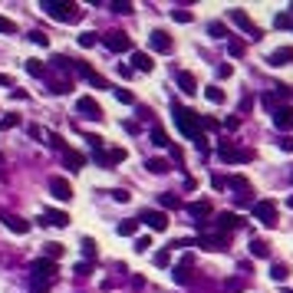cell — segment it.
Returning <instances> with one entry per match:
<instances>
[{"instance_id":"obj_4","label":"cell","mask_w":293,"mask_h":293,"mask_svg":"<svg viewBox=\"0 0 293 293\" xmlns=\"http://www.w3.org/2000/svg\"><path fill=\"white\" fill-rule=\"evenodd\" d=\"M228 17L234 20V27H240V30L247 33L250 40H261V36H264V33H261V27H257V23H254V20L247 17V10H240V7H234V10H228Z\"/></svg>"},{"instance_id":"obj_2","label":"cell","mask_w":293,"mask_h":293,"mask_svg":"<svg viewBox=\"0 0 293 293\" xmlns=\"http://www.w3.org/2000/svg\"><path fill=\"white\" fill-rule=\"evenodd\" d=\"M43 13H46V17H53V20H59V23H76V20H83V7H79V3H73V0H46V3H43Z\"/></svg>"},{"instance_id":"obj_21","label":"cell","mask_w":293,"mask_h":293,"mask_svg":"<svg viewBox=\"0 0 293 293\" xmlns=\"http://www.w3.org/2000/svg\"><path fill=\"white\" fill-rule=\"evenodd\" d=\"M73 89V79H56V76H46V92H53V96H66Z\"/></svg>"},{"instance_id":"obj_26","label":"cell","mask_w":293,"mask_h":293,"mask_svg":"<svg viewBox=\"0 0 293 293\" xmlns=\"http://www.w3.org/2000/svg\"><path fill=\"white\" fill-rule=\"evenodd\" d=\"M270 277H273L277 283H287V277H290V264L273 261V267H270Z\"/></svg>"},{"instance_id":"obj_62","label":"cell","mask_w":293,"mask_h":293,"mask_svg":"<svg viewBox=\"0 0 293 293\" xmlns=\"http://www.w3.org/2000/svg\"><path fill=\"white\" fill-rule=\"evenodd\" d=\"M290 181H293V172H290Z\"/></svg>"},{"instance_id":"obj_61","label":"cell","mask_w":293,"mask_h":293,"mask_svg":"<svg viewBox=\"0 0 293 293\" xmlns=\"http://www.w3.org/2000/svg\"><path fill=\"white\" fill-rule=\"evenodd\" d=\"M287 205H290V207H293V198H290V201H287Z\"/></svg>"},{"instance_id":"obj_42","label":"cell","mask_w":293,"mask_h":293,"mask_svg":"<svg viewBox=\"0 0 293 293\" xmlns=\"http://www.w3.org/2000/svg\"><path fill=\"white\" fill-rule=\"evenodd\" d=\"M27 73L30 76H43V63L40 59H27Z\"/></svg>"},{"instance_id":"obj_1","label":"cell","mask_w":293,"mask_h":293,"mask_svg":"<svg viewBox=\"0 0 293 293\" xmlns=\"http://www.w3.org/2000/svg\"><path fill=\"white\" fill-rule=\"evenodd\" d=\"M172 116H175V125L181 129V135L191 142H201L205 135V116H198V112H191V109H181V102H172Z\"/></svg>"},{"instance_id":"obj_55","label":"cell","mask_w":293,"mask_h":293,"mask_svg":"<svg viewBox=\"0 0 293 293\" xmlns=\"http://www.w3.org/2000/svg\"><path fill=\"white\" fill-rule=\"evenodd\" d=\"M280 148H283V152H293V139H290V135H283V139H280Z\"/></svg>"},{"instance_id":"obj_39","label":"cell","mask_w":293,"mask_h":293,"mask_svg":"<svg viewBox=\"0 0 293 293\" xmlns=\"http://www.w3.org/2000/svg\"><path fill=\"white\" fill-rule=\"evenodd\" d=\"M46 145H50V148H56V152H66V142H63V135H46Z\"/></svg>"},{"instance_id":"obj_35","label":"cell","mask_w":293,"mask_h":293,"mask_svg":"<svg viewBox=\"0 0 293 293\" xmlns=\"http://www.w3.org/2000/svg\"><path fill=\"white\" fill-rule=\"evenodd\" d=\"M122 234V237H132V234H135V231H139V221H122L119 228H116Z\"/></svg>"},{"instance_id":"obj_13","label":"cell","mask_w":293,"mask_h":293,"mask_svg":"<svg viewBox=\"0 0 293 293\" xmlns=\"http://www.w3.org/2000/svg\"><path fill=\"white\" fill-rule=\"evenodd\" d=\"M119 162H125V148H109V152H96L99 168H116Z\"/></svg>"},{"instance_id":"obj_59","label":"cell","mask_w":293,"mask_h":293,"mask_svg":"<svg viewBox=\"0 0 293 293\" xmlns=\"http://www.w3.org/2000/svg\"><path fill=\"white\" fill-rule=\"evenodd\" d=\"M228 290H244V280H228Z\"/></svg>"},{"instance_id":"obj_47","label":"cell","mask_w":293,"mask_h":293,"mask_svg":"<svg viewBox=\"0 0 293 293\" xmlns=\"http://www.w3.org/2000/svg\"><path fill=\"white\" fill-rule=\"evenodd\" d=\"M231 73H234V66H231V63H221V66L214 69V76H217V79H228Z\"/></svg>"},{"instance_id":"obj_53","label":"cell","mask_w":293,"mask_h":293,"mask_svg":"<svg viewBox=\"0 0 293 293\" xmlns=\"http://www.w3.org/2000/svg\"><path fill=\"white\" fill-rule=\"evenodd\" d=\"M109 195H112V198H116V201H119V205H125V201H129V191H122V188H116V191H109Z\"/></svg>"},{"instance_id":"obj_54","label":"cell","mask_w":293,"mask_h":293,"mask_svg":"<svg viewBox=\"0 0 293 293\" xmlns=\"http://www.w3.org/2000/svg\"><path fill=\"white\" fill-rule=\"evenodd\" d=\"M188 280H191V273L181 270V267H175V283H188Z\"/></svg>"},{"instance_id":"obj_43","label":"cell","mask_w":293,"mask_h":293,"mask_svg":"<svg viewBox=\"0 0 293 293\" xmlns=\"http://www.w3.org/2000/svg\"><path fill=\"white\" fill-rule=\"evenodd\" d=\"M168 152H172V162L175 165H185V152H181V145H168Z\"/></svg>"},{"instance_id":"obj_23","label":"cell","mask_w":293,"mask_h":293,"mask_svg":"<svg viewBox=\"0 0 293 293\" xmlns=\"http://www.w3.org/2000/svg\"><path fill=\"white\" fill-rule=\"evenodd\" d=\"M63 162H66V168H69V172H79V168L86 165V155H79V152H73V148H66V152H63Z\"/></svg>"},{"instance_id":"obj_37","label":"cell","mask_w":293,"mask_h":293,"mask_svg":"<svg viewBox=\"0 0 293 293\" xmlns=\"http://www.w3.org/2000/svg\"><path fill=\"white\" fill-rule=\"evenodd\" d=\"M261 102H264V109H270V112H277V109H280V96H270V92H264Z\"/></svg>"},{"instance_id":"obj_18","label":"cell","mask_w":293,"mask_h":293,"mask_svg":"<svg viewBox=\"0 0 293 293\" xmlns=\"http://www.w3.org/2000/svg\"><path fill=\"white\" fill-rule=\"evenodd\" d=\"M195 244H198V247H205V250H224V247H228V237H224V234H201Z\"/></svg>"},{"instance_id":"obj_45","label":"cell","mask_w":293,"mask_h":293,"mask_svg":"<svg viewBox=\"0 0 293 293\" xmlns=\"http://www.w3.org/2000/svg\"><path fill=\"white\" fill-rule=\"evenodd\" d=\"M172 20H178V23H191V10H172Z\"/></svg>"},{"instance_id":"obj_33","label":"cell","mask_w":293,"mask_h":293,"mask_svg":"<svg viewBox=\"0 0 293 293\" xmlns=\"http://www.w3.org/2000/svg\"><path fill=\"white\" fill-rule=\"evenodd\" d=\"M207 33H211L214 40H221V36H228V27H224L221 20H211V23H207Z\"/></svg>"},{"instance_id":"obj_29","label":"cell","mask_w":293,"mask_h":293,"mask_svg":"<svg viewBox=\"0 0 293 293\" xmlns=\"http://www.w3.org/2000/svg\"><path fill=\"white\" fill-rule=\"evenodd\" d=\"M53 280H40V277H30V293H50Z\"/></svg>"},{"instance_id":"obj_40","label":"cell","mask_w":293,"mask_h":293,"mask_svg":"<svg viewBox=\"0 0 293 293\" xmlns=\"http://www.w3.org/2000/svg\"><path fill=\"white\" fill-rule=\"evenodd\" d=\"M96 43H99V33H92V30H86L83 36H79V46H86V50H89V46H96Z\"/></svg>"},{"instance_id":"obj_51","label":"cell","mask_w":293,"mask_h":293,"mask_svg":"<svg viewBox=\"0 0 293 293\" xmlns=\"http://www.w3.org/2000/svg\"><path fill=\"white\" fill-rule=\"evenodd\" d=\"M73 273H76V277H89V273H92V264H86V261L76 264V270H73Z\"/></svg>"},{"instance_id":"obj_5","label":"cell","mask_w":293,"mask_h":293,"mask_svg":"<svg viewBox=\"0 0 293 293\" xmlns=\"http://www.w3.org/2000/svg\"><path fill=\"white\" fill-rule=\"evenodd\" d=\"M217 155H221V162H254V148H237V145H231V142H221V148H217Z\"/></svg>"},{"instance_id":"obj_31","label":"cell","mask_w":293,"mask_h":293,"mask_svg":"<svg viewBox=\"0 0 293 293\" xmlns=\"http://www.w3.org/2000/svg\"><path fill=\"white\" fill-rule=\"evenodd\" d=\"M158 205L162 207H181V198L172 195V191H165V195H158Z\"/></svg>"},{"instance_id":"obj_19","label":"cell","mask_w":293,"mask_h":293,"mask_svg":"<svg viewBox=\"0 0 293 293\" xmlns=\"http://www.w3.org/2000/svg\"><path fill=\"white\" fill-rule=\"evenodd\" d=\"M175 79H178V89H181L185 96H195V92H198V79L191 76L188 69H178V73H175Z\"/></svg>"},{"instance_id":"obj_41","label":"cell","mask_w":293,"mask_h":293,"mask_svg":"<svg viewBox=\"0 0 293 293\" xmlns=\"http://www.w3.org/2000/svg\"><path fill=\"white\" fill-rule=\"evenodd\" d=\"M17 125H20V116H13V112H7L0 119V129H17Z\"/></svg>"},{"instance_id":"obj_14","label":"cell","mask_w":293,"mask_h":293,"mask_svg":"<svg viewBox=\"0 0 293 293\" xmlns=\"http://www.w3.org/2000/svg\"><path fill=\"white\" fill-rule=\"evenodd\" d=\"M36 221H40L43 228H66V224H69V214H66V211H53V207H50V211H43Z\"/></svg>"},{"instance_id":"obj_30","label":"cell","mask_w":293,"mask_h":293,"mask_svg":"<svg viewBox=\"0 0 293 293\" xmlns=\"http://www.w3.org/2000/svg\"><path fill=\"white\" fill-rule=\"evenodd\" d=\"M83 257H86V264L96 261V240L92 237H83Z\"/></svg>"},{"instance_id":"obj_7","label":"cell","mask_w":293,"mask_h":293,"mask_svg":"<svg viewBox=\"0 0 293 293\" xmlns=\"http://www.w3.org/2000/svg\"><path fill=\"white\" fill-rule=\"evenodd\" d=\"M56 273H59V267H56V261H50V257H40V261L30 264V277H40V280H56Z\"/></svg>"},{"instance_id":"obj_6","label":"cell","mask_w":293,"mask_h":293,"mask_svg":"<svg viewBox=\"0 0 293 293\" xmlns=\"http://www.w3.org/2000/svg\"><path fill=\"white\" fill-rule=\"evenodd\" d=\"M102 46H109L112 53H125V50H132V36L125 30H109L102 36Z\"/></svg>"},{"instance_id":"obj_57","label":"cell","mask_w":293,"mask_h":293,"mask_svg":"<svg viewBox=\"0 0 293 293\" xmlns=\"http://www.w3.org/2000/svg\"><path fill=\"white\" fill-rule=\"evenodd\" d=\"M132 287H135V290H142V287H145V277H139V273H135V277H132Z\"/></svg>"},{"instance_id":"obj_32","label":"cell","mask_w":293,"mask_h":293,"mask_svg":"<svg viewBox=\"0 0 293 293\" xmlns=\"http://www.w3.org/2000/svg\"><path fill=\"white\" fill-rule=\"evenodd\" d=\"M228 53H231V56H237V59H240V56L247 53V43H244V40H228Z\"/></svg>"},{"instance_id":"obj_12","label":"cell","mask_w":293,"mask_h":293,"mask_svg":"<svg viewBox=\"0 0 293 293\" xmlns=\"http://www.w3.org/2000/svg\"><path fill=\"white\" fill-rule=\"evenodd\" d=\"M188 214L195 217V224H207V217L214 214V205H211V201H191V205H188Z\"/></svg>"},{"instance_id":"obj_22","label":"cell","mask_w":293,"mask_h":293,"mask_svg":"<svg viewBox=\"0 0 293 293\" xmlns=\"http://www.w3.org/2000/svg\"><path fill=\"white\" fill-rule=\"evenodd\" d=\"M250 254H254V257H261V261H267V257H270V240L250 237Z\"/></svg>"},{"instance_id":"obj_49","label":"cell","mask_w":293,"mask_h":293,"mask_svg":"<svg viewBox=\"0 0 293 293\" xmlns=\"http://www.w3.org/2000/svg\"><path fill=\"white\" fill-rule=\"evenodd\" d=\"M148 247H152V237H139L135 240V254H145Z\"/></svg>"},{"instance_id":"obj_25","label":"cell","mask_w":293,"mask_h":293,"mask_svg":"<svg viewBox=\"0 0 293 293\" xmlns=\"http://www.w3.org/2000/svg\"><path fill=\"white\" fill-rule=\"evenodd\" d=\"M145 168H148L152 175H168V172H172V162H168V158H148Z\"/></svg>"},{"instance_id":"obj_11","label":"cell","mask_w":293,"mask_h":293,"mask_svg":"<svg viewBox=\"0 0 293 293\" xmlns=\"http://www.w3.org/2000/svg\"><path fill=\"white\" fill-rule=\"evenodd\" d=\"M139 221H145V224H148L152 231H158V234H162V231H168V224H172V221H168V214H165V211H155V207L142 211Z\"/></svg>"},{"instance_id":"obj_60","label":"cell","mask_w":293,"mask_h":293,"mask_svg":"<svg viewBox=\"0 0 293 293\" xmlns=\"http://www.w3.org/2000/svg\"><path fill=\"white\" fill-rule=\"evenodd\" d=\"M0 86H13V79L7 76V73H0Z\"/></svg>"},{"instance_id":"obj_50","label":"cell","mask_w":293,"mask_h":293,"mask_svg":"<svg viewBox=\"0 0 293 293\" xmlns=\"http://www.w3.org/2000/svg\"><path fill=\"white\" fill-rule=\"evenodd\" d=\"M116 99H119V102H129V106L135 102V96H132L129 89H116Z\"/></svg>"},{"instance_id":"obj_3","label":"cell","mask_w":293,"mask_h":293,"mask_svg":"<svg viewBox=\"0 0 293 293\" xmlns=\"http://www.w3.org/2000/svg\"><path fill=\"white\" fill-rule=\"evenodd\" d=\"M254 217L261 221L264 228H277V205H273L270 198H264V201H254Z\"/></svg>"},{"instance_id":"obj_46","label":"cell","mask_w":293,"mask_h":293,"mask_svg":"<svg viewBox=\"0 0 293 293\" xmlns=\"http://www.w3.org/2000/svg\"><path fill=\"white\" fill-rule=\"evenodd\" d=\"M30 40H33L36 46H50V36H46V33H40V30H33V33H30Z\"/></svg>"},{"instance_id":"obj_38","label":"cell","mask_w":293,"mask_h":293,"mask_svg":"<svg viewBox=\"0 0 293 293\" xmlns=\"http://www.w3.org/2000/svg\"><path fill=\"white\" fill-rule=\"evenodd\" d=\"M168 264H172V250L162 247L158 254H155V267H168Z\"/></svg>"},{"instance_id":"obj_44","label":"cell","mask_w":293,"mask_h":293,"mask_svg":"<svg viewBox=\"0 0 293 293\" xmlns=\"http://www.w3.org/2000/svg\"><path fill=\"white\" fill-rule=\"evenodd\" d=\"M273 27H280V30H283V27H287V30H290V27H293L290 13H277V17H273Z\"/></svg>"},{"instance_id":"obj_36","label":"cell","mask_w":293,"mask_h":293,"mask_svg":"<svg viewBox=\"0 0 293 293\" xmlns=\"http://www.w3.org/2000/svg\"><path fill=\"white\" fill-rule=\"evenodd\" d=\"M207 99H211L214 106H221V102H224L228 96H224V89H221V86H207Z\"/></svg>"},{"instance_id":"obj_64","label":"cell","mask_w":293,"mask_h":293,"mask_svg":"<svg viewBox=\"0 0 293 293\" xmlns=\"http://www.w3.org/2000/svg\"><path fill=\"white\" fill-rule=\"evenodd\" d=\"M287 293H293V290H287Z\"/></svg>"},{"instance_id":"obj_48","label":"cell","mask_w":293,"mask_h":293,"mask_svg":"<svg viewBox=\"0 0 293 293\" xmlns=\"http://www.w3.org/2000/svg\"><path fill=\"white\" fill-rule=\"evenodd\" d=\"M0 33H17V23L10 17H0Z\"/></svg>"},{"instance_id":"obj_28","label":"cell","mask_w":293,"mask_h":293,"mask_svg":"<svg viewBox=\"0 0 293 293\" xmlns=\"http://www.w3.org/2000/svg\"><path fill=\"white\" fill-rule=\"evenodd\" d=\"M63 254H66L63 244H56V240H53V244H43V257H50V261H59Z\"/></svg>"},{"instance_id":"obj_20","label":"cell","mask_w":293,"mask_h":293,"mask_svg":"<svg viewBox=\"0 0 293 293\" xmlns=\"http://www.w3.org/2000/svg\"><path fill=\"white\" fill-rule=\"evenodd\" d=\"M267 63L270 66H290L293 63V46H277V50L267 56Z\"/></svg>"},{"instance_id":"obj_34","label":"cell","mask_w":293,"mask_h":293,"mask_svg":"<svg viewBox=\"0 0 293 293\" xmlns=\"http://www.w3.org/2000/svg\"><path fill=\"white\" fill-rule=\"evenodd\" d=\"M231 188H237V191H244V195H250V181L244 178V175H234V178H231Z\"/></svg>"},{"instance_id":"obj_8","label":"cell","mask_w":293,"mask_h":293,"mask_svg":"<svg viewBox=\"0 0 293 293\" xmlns=\"http://www.w3.org/2000/svg\"><path fill=\"white\" fill-rule=\"evenodd\" d=\"M148 46H152L155 53H175V40L168 36V30H152L148 33Z\"/></svg>"},{"instance_id":"obj_56","label":"cell","mask_w":293,"mask_h":293,"mask_svg":"<svg viewBox=\"0 0 293 293\" xmlns=\"http://www.w3.org/2000/svg\"><path fill=\"white\" fill-rule=\"evenodd\" d=\"M122 129H125V132H139V122H129V119H125V122H122Z\"/></svg>"},{"instance_id":"obj_15","label":"cell","mask_w":293,"mask_h":293,"mask_svg":"<svg viewBox=\"0 0 293 293\" xmlns=\"http://www.w3.org/2000/svg\"><path fill=\"white\" fill-rule=\"evenodd\" d=\"M273 125L290 135V132H293V106H280V109H277V112H273Z\"/></svg>"},{"instance_id":"obj_9","label":"cell","mask_w":293,"mask_h":293,"mask_svg":"<svg viewBox=\"0 0 293 293\" xmlns=\"http://www.w3.org/2000/svg\"><path fill=\"white\" fill-rule=\"evenodd\" d=\"M76 112L83 116V119H92V122L102 119V106H99L92 96H79V99H76Z\"/></svg>"},{"instance_id":"obj_16","label":"cell","mask_w":293,"mask_h":293,"mask_svg":"<svg viewBox=\"0 0 293 293\" xmlns=\"http://www.w3.org/2000/svg\"><path fill=\"white\" fill-rule=\"evenodd\" d=\"M0 221H3L13 234H27V231H30V221H23L20 214H10V211H0Z\"/></svg>"},{"instance_id":"obj_52","label":"cell","mask_w":293,"mask_h":293,"mask_svg":"<svg viewBox=\"0 0 293 293\" xmlns=\"http://www.w3.org/2000/svg\"><path fill=\"white\" fill-rule=\"evenodd\" d=\"M112 10H116V13H132V3H125V0H116V3H112Z\"/></svg>"},{"instance_id":"obj_27","label":"cell","mask_w":293,"mask_h":293,"mask_svg":"<svg viewBox=\"0 0 293 293\" xmlns=\"http://www.w3.org/2000/svg\"><path fill=\"white\" fill-rule=\"evenodd\" d=\"M148 135H152V142L158 145V148H168V145H172V142H168V135H165V129L158 125V122L152 125V132H148Z\"/></svg>"},{"instance_id":"obj_63","label":"cell","mask_w":293,"mask_h":293,"mask_svg":"<svg viewBox=\"0 0 293 293\" xmlns=\"http://www.w3.org/2000/svg\"><path fill=\"white\" fill-rule=\"evenodd\" d=\"M0 162H3V155H0Z\"/></svg>"},{"instance_id":"obj_10","label":"cell","mask_w":293,"mask_h":293,"mask_svg":"<svg viewBox=\"0 0 293 293\" xmlns=\"http://www.w3.org/2000/svg\"><path fill=\"white\" fill-rule=\"evenodd\" d=\"M240 224H244V217H240L237 211H221V214H217V221H214V228L221 231L224 237H228L231 231H237Z\"/></svg>"},{"instance_id":"obj_17","label":"cell","mask_w":293,"mask_h":293,"mask_svg":"<svg viewBox=\"0 0 293 293\" xmlns=\"http://www.w3.org/2000/svg\"><path fill=\"white\" fill-rule=\"evenodd\" d=\"M50 195H53L56 201H69V198H73V188H69L66 178H50Z\"/></svg>"},{"instance_id":"obj_58","label":"cell","mask_w":293,"mask_h":293,"mask_svg":"<svg viewBox=\"0 0 293 293\" xmlns=\"http://www.w3.org/2000/svg\"><path fill=\"white\" fill-rule=\"evenodd\" d=\"M119 76L122 79H132V66H119Z\"/></svg>"},{"instance_id":"obj_24","label":"cell","mask_w":293,"mask_h":293,"mask_svg":"<svg viewBox=\"0 0 293 293\" xmlns=\"http://www.w3.org/2000/svg\"><path fill=\"white\" fill-rule=\"evenodd\" d=\"M132 66H135V69H139V73H152V56L148 53H139V50H135V53H132Z\"/></svg>"}]
</instances>
